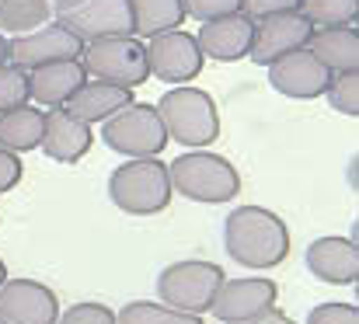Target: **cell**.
<instances>
[{
    "mask_svg": "<svg viewBox=\"0 0 359 324\" xmlns=\"http://www.w3.org/2000/svg\"><path fill=\"white\" fill-rule=\"evenodd\" d=\"M224 248L238 265L265 272L290 258V227L265 206H238L224 223Z\"/></svg>",
    "mask_w": 359,
    "mask_h": 324,
    "instance_id": "6da1fadb",
    "label": "cell"
},
{
    "mask_svg": "<svg viewBox=\"0 0 359 324\" xmlns=\"http://www.w3.org/2000/svg\"><path fill=\"white\" fill-rule=\"evenodd\" d=\"M171 178H168V164L157 157H136L126 161L112 171L109 178V199L116 203V210L129 216H154L171 206Z\"/></svg>",
    "mask_w": 359,
    "mask_h": 324,
    "instance_id": "7a4b0ae2",
    "label": "cell"
},
{
    "mask_svg": "<svg viewBox=\"0 0 359 324\" xmlns=\"http://www.w3.org/2000/svg\"><path fill=\"white\" fill-rule=\"evenodd\" d=\"M168 178L171 189L192 203H206V206H220L231 203L241 192V175L238 168L220 157V154H182L168 164Z\"/></svg>",
    "mask_w": 359,
    "mask_h": 324,
    "instance_id": "3957f363",
    "label": "cell"
},
{
    "mask_svg": "<svg viewBox=\"0 0 359 324\" xmlns=\"http://www.w3.org/2000/svg\"><path fill=\"white\" fill-rule=\"evenodd\" d=\"M154 108L164 122L168 140L182 147H210L220 136V112L203 88H171Z\"/></svg>",
    "mask_w": 359,
    "mask_h": 324,
    "instance_id": "277c9868",
    "label": "cell"
},
{
    "mask_svg": "<svg viewBox=\"0 0 359 324\" xmlns=\"http://www.w3.org/2000/svg\"><path fill=\"white\" fill-rule=\"evenodd\" d=\"M224 279L227 276H224V269L217 262H199V258L175 262L157 279V300L164 307H171V311L203 318L213 307V297L224 286Z\"/></svg>",
    "mask_w": 359,
    "mask_h": 324,
    "instance_id": "5b68a950",
    "label": "cell"
},
{
    "mask_svg": "<svg viewBox=\"0 0 359 324\" xmlns=\"http://www.w3.org/2000/svg\"><path fill=\"white\" fill-rule=\"evenodd\" d=\"M81 67H84L88 77L126 88V91H133L143 81H150V74H147V49H143V39H136V35L88 42L84 53H81Z\"/></svg>",
    "mask_w": 359,
    "mask_h": 324,
    "instance_id": "8992f818",
    "label": "cell"
},
{
    "mask_svg": "<svg viewBox=\"0 0 359 324\" xmlns=\"http://www.w3.org/2000/svg\"><path fill=\"white\" fill-rule=\"evenodd\" d=\"M102 140H105L109 150H116V154L129 157V161L157 157L168 147V133H164V122H161L157 108L143 105V102H133L122 112H116L112 119H105Z\"/></svg>",
    "mask_w": 359,
    "mask_h": 324,
    "instance_id": "52a82bcc",
    "label": "cell"
},
{
    "mask_svg": "<svg viewBox=\"0 0 359 324\" xmlns=\"http://www.w3.org/2000/svg\"><path fill=\"white\" fill-rule=\"evenodd\" d=\"M147 74L164 81L168 88H182L189 84L192 77L203 74V53H199V42L196 35L175 28V32H161L154 35L147 46Z\"/></svg>",
    "mask_w": 359,
    "mask_h": 324,
    "instance_id": "ba28073f",
    "label": "cell"
},
{
    "mask_svg": "<svg viewBox=\"0 0 359 324\" xmlns=\"http://www.w3.org/2000/svg\"><path fill=\"white\" fill-rule=\"evenodd\" d=\"M84 53V42L77 35H70L60 21H49L28 35H18V39H7V63L32 74L39 67H49V63H67V60H81Z\"/></svg>",
    "mask_w": 359,
    "mask_h": 324,
    "instance_id": "9c48e42d",
    "label": "cell"
},
{
    "mask_svg": "<svg viewBox=\"0 0 359 324\" xmlns=\"http://www.w3.org/2000/svg\"><path fill=\"white\" fill-rule=\"evenodd\" d=\"M70 35H77L84 46L102 39H126L133 35V11L129 0H81L67 14L56 18Z\"/></svg>",
    "mask_w": 359,
    "mask_h": 324,
    "instance_id": "30bf717a",
    "label": "cell"
},
{
    "mask_svg": "<svg viewBox=\"0 0 359 324\" xmlns=\"http://www.w3.org/2000/svg\"><path fill=\"white\" fill-rule=\"evenodd\" d=\"M314 28L300 11H283V14H265L255 21V39H251V60L258 67H269L297 49H307Z\"/></svg>",
    "mask_w": 359,
    "mask_h": 324,
    "instance_id": "8fae6325",
    "label": "cell"
},
{
    "mask_svg": "<svg viewBox=\"0 0 359 324\" xmlns=\"http://www.w3.org/2000/svg\"><path fill=\"white\" fill-rule=\"evenodd\" d=\"M279 300V286L276 279L265 276H244V279H224V286L213 297V318L224 324H241L269 307H276Z\"/></svg>",
    "mask_w": 359,
    "mask_h": 324,
    "instance_id": "7c38bea8",
    "label": "cell"
},
{
    "mask_svg": "<svg viewBox=\"0 0 359 324\" xmlns=\"http://www.w3.org/2000/svg\"><path fill=\"white\" fill-rule=\"evenodd\" d=\"M0 321L7 324H56L60 300L46 283L35 279H4L0 286Z\"/></svg>",
    "mask_w": 359,
    "mask_h": 324,
    "instance_id": "4fadbf2b",
    "label": "cell"
},
{
    "mask_svg": "<svg viewBox=\"0 0 359 324\" xmlns=\"http://www.w3.org/2000/svg\"><path fill=\"white\" fill-rule=\"evenodd\" d=\"M328 81L332 74L307 53V49H297L276 63H269V84L272 91H279L283 98H297V102H311L318 95L328 91Z\"/></svg>",
    "mask_w": 359,
    "mask_h": 324,
    "instance_id": "5bb4252c",
    "label": "cell"
},
{
    "mask_svg": "<svg viewBox=\"0 0 359 324\" xmlns=\"http://www.w3.org/2000/svg\"><path fill=\"white\" fill-rule=\"evenodd\" d=\"M307 269L328 286H353L359 279V251L349 237H318L307 244Z\"/></svg>",
    "mask_w": 359,
    "mask_h": 324,
    "instance_id": "9a60e30c",
    "label": "cell"
},
{
    "mask_svg": "<svg viewBox=\"0 0 359 324\" xmlns=\"http://www.w3.org/2000/svg\"><path fill=\"white\" fill-rule=\"evenodd\" d=\"M95 143V133L88 122L74 119L67 108H49L46 112V126H42V150L49 161L60 164H77Z\"/></svg>",
    "mask_w": 359,
    "mask_h": 324,
    "instance_id": "2e32d148",
    "label": "cell"
},
{
    "mask_svg": "<svg viewBox=\"0 0 359 324\" xmlns=\"http://www.w3.org/2000/svg\"><path fill=\"white\" fill-rule=\"evenodd\" d=\"M251 39H255V21L244 14H231V18H217L206 21L196 35L203 60H220V63H234L251 53Z\"/></svg>",
    "mask_w": 359,
    "mask_h": 324,
    "instance_id": "e0dca14e",
    "label": "cell"
},
{
    "mask_svg": "<svg viewBox=\"0 0 359 324\" xmlns=\"http://www.w3.org/2000/svg\"><path fill=\"white\" fill-rule=\"evenodd\" d=\"M88 81L81 60H67V63H49L28 74V102L35 105H49V108H63L77 88Z\"/></svg>",
    "mask_w": 359,
    "mask_h": 324,
    "instance_id": "ac0fdd59",
    "label": "cell"
},
{
    "mask_svg": "<svg viewBox=\"0 0 359 324\" xmlns=\"http://www.w3.org/2000/svg\"><path fill=\"white\" fill-rule=\"evenodd\" d=\"M126 105H133V91L126 88H116V84H105V81H84L77 88V95L67 102V112L81 122H105L112 119L116 112H122Z\"/></svg>",
    "mask_w": 359,
    "mask_h": 324,
    "instance_id": "d6986e66",
    "label": "cell"
},
{
    "mask_svg": "<svg viewBox=\"0 0 359 324\" xmlns=\"http://www.w3.org/2000/svg\"><path fill=\"white\" fill-rule=\"evenodd\" d=\"M307 53L328 74H353L359 67V35L356 28H318L307 42Z\"/></svg>",
    "mask_w": 359,
    "mask_h": 324,
    "instance_id": "ffe728a7",
    "label": "cell"
},
{
    "mask_svg": "<svg viewBox=\"0 0 359 324\" xmlns=\"http://www.w3.org/2000/svg\"><path fill=\"white\" fill-rule=\"evenodd\" d=\"M42 126H46V112L35 105H18L0 112V147L11 154H25L35 150L42 143Z\"/></svg>",
    "mask_w": 359,
    "mask_h": 324,
    "instance_id": "44dd1931",
    "label": "cell"
},
{
    "mask_svg": "<svg viewBox=\"0 0 359 324\" xmlns=\"http://www.w3.org/2000/svg\"><path fill=\"white\" fill-rule=\"evenodd\" d=\"M129 11H133V35H140V39L175 32L185 21L182 0H129Z\"/></svg>",
    "mask_w": 359,
    "mask_h": 324,
    "instance_id": "7402d4cb",
    "label": "cell"
},
{
    "mask_svg": "<svg viewBox=\"0 0 359 324\" xmlns=\"http://www.w3.org/2000/svg\"><path fill=\"white\" fill-rule=\"evenodd\" d=\"M53 21L49 0H0V35H28Z\"/></svg>",
    "mask_w": 359,
    "mask_h": 324,
    "instance_id": "603a6c76",
    "label": "cell"
},
{
    "mask_svg": "<svg viewBox=\"0 0 359 324\" xmlns=\"http://www.w3.org/2000/svg\"><path fill=\"white\" fill-rule=\"evenodd\" d=\"M300 14L311 28H353L359 18V0H300Z\"/></svg>",
    "mask_w": 359,
    "mask_h": 324,
    "instance_id": "cb8c5ba5",
    "label": "cell"
},
{
    "mask_svg": "<svg viewBox=\"0 0 359 324\" xmlns=\"http://www.w3.org/2000/svg\"><path fill=\"white\" fill-rule=\"evenodd\" d=\"M116 324H203V318L171 311V307H164V304L133 300V304H126L119 314H116Z\"/></svg>",
    "mask_w": 359,
    "mask_h": 324,
    "instance_id": "d4e9b609",
    "label": "cell"
},
{
    "mask_svg": "<svg viewBox=\"0 0 359 324\" xmlns=\"http://www.w3.org/2000/svg\"><path fill=\"white\" fill-rule=\"evenodd\" d=\"M328 105L342 115H359V74H332L328 81Z\"/></svg>",
    "mask_w": 359,
    "mask_h": 324,
    "instance_id": "484cf974",
    "label": "cell"
},
{
    "mask_svg": "<svg viewBox=\"0 0 359 324\" xmlns=\"http://www.w3.org/2000/svg\"><path fill=\"white\" fill-rule=\"evenodd\" d=\"M18 105H28V74L11 63H0V112Z\"/></svg>",
    "mask_w": 359,
    "mask_h": 324,
    "instance_id": "4316f807",
    "label": "cell"
},
{
    "mask_svg": "<svg viewBox=\"0 0 359 324\" xmlns=\"http://www.w3.org/2000/svg\"><path fill=\"white\" fill-rule=\"evenodd\" d=\"M56 324H116V311L105 304L84 300V304H70Z\"/></svg>",
    "mask_w": 359,
    "mask_h": 324,
    "instance_id": "83f0119b",
    "label": "cell"
},
{
    "mask_svg": "<svg viewBox=\"0 0 359 324\" xmlns=\"http://www.w3.org/2000/svg\"><path fill=\"white\" fill-rule=\"evenodd\" d=\"M185 4V18H196V21H217V18H231L241 14V0H182Z\"/></svg>",
    "mask_w": 359,
    "mask_h": 324,
    "instance_id": "f1b7e54d",
    "label": "cell"
},
{
    "mask_svg": "<svg viewBox=\"0 0 359 324\" xmlns=\"http://www.w3.org/2000/svg\"><path fill=\"white\" fill-rule=\"evenodd\" d=\"M307 324H359L356 304H321L307 314Z\"/></svg>",
    "mask_w": 359,
    "mask_h": 324,
    "instance_id": "f546056e",
    "label": "cell"
},
{
    "mask_svg": "<svg viewBox=\"0 0 359 324\" xmlns=\"http://www.w3.org/2000/svg\"><path fill=\"white\" fill-rule=\"evenodd\" d=\"M283 11H300V0H241V14L251 21L265 14H283Z\"/></svg>",
    "mask_w": 359,
    "mask_h": 324,
    "instance_id": "4dcf8cb0",
    "label": "cell"
},
{
    "mask_svg": "<svg viewBox=\"0 0 359 324\" xmlns=\"http://www.w3.org/2000/svg\"><path fill=\"white\" fill-rule=\"evenodd\" d=\"M21 175H25V168H21L18 154H11V150H4V147H0V196H4V192H11V189L21 182Z\"/></svg>",
    "mask_w": 359,
    "mask_h": 324,
    "instance_id": "1f68e13d",
    "label": "cell"
},
{
    "mask_svg": "<svg viewBox=\"0 0 359 324\" xmlns=\"http://www.w3.org/2000/svg\"><path fill=\"white\" fill-rule=\"evenodd\" d=\"M241 324H297V321L290 314H283L279 307H269V311H262V314H255V318H248Z\"/></svg>",
    "mask_w": 359,
    "mask_h": 324,
    "instance_id": "d6a6232c",
    "label": "cell"
},
{
    "mask_svg": "<svg viewBox=\"0 0 359 324\" xmlns=\"http://www.w3.org/2000/svg\"><path fill=\"white\" fill-rule=\"evenodd\" d=\"M81 0H49V11H53V21L60 18V14H67L70 7H77Z\"/></svg>",
    "mask_w": 359,
    "mask_h": 324,
    "instance_id": "836d02e7",
    "label": "cell"
},
{
    "mask_svg": "<svg viewBox=\"0 0 359 324\" xmlns=\"http://www.w3.org/2000/svg\"><path fill=\"white\" fill-rule=\"evenodd\" d=\"M0 63H7V39L0 35Z\"/></svg>",
    "mask_w": 359,
    "mask_h": 324,
    "instance_id": "e575fe53",
    "label": "cell"
},
{
    "mask_svg": "<svg viewBox=\"0 0 359 324\" xmlns=\"http://www.w3.org/2000/svg\"><path fill=\"white\" fill-rule=\"evenodd\" d=\"M4 279H7V265H4V258H0V286H4Z\"/></svg>",
    "mask_w": 359,
    "mask_h": 324,
    "instance_id": "d590c367",
    "label": "cell"
},
{
    "mask_svg": "<svg viewBox=\"0 0 359 324\" xmlns=\"http://www.w3.org/2000/svg\"><path fill=\"white\" fill-rule=\"evenodd\" d=\"M0 324H7V321H0Z\"/></svg>",
    "mask_w": 359,
    "mask_h": 324,
    "instance_id": "8d00e7d4",
    "label": "cell"
}]
</instances>
